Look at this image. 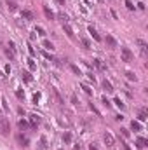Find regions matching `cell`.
I'll use <instances>...</instances> for the list:
<instances>
[{"instance_id":"obj_1","label":"cell","mask_w":148,"mask_h":150,"mask_svg":"<svg viewBox=\"0 0 148 150\" xmlns=\"http://www.w3.org/2000/svg\"><path fill=\"white\" fill-rule=\"evenodd\" d=\"M120 58H122V61H125V63H131L134 56H132V52H131L129 47H122V49H120Z\"/></svg>"},{"instance_id":"obj_2","label":"cell","mask_w":148,"mask_h":150,"mask_svg":"<svg viewBox=\"0 0 148 150\" xmlns=\"http://www.w3.org/2000/svg\"><path fill=\"white\" fill-rule=\"evenodd\" d=\"M0 133L2 134H9V121L5 117L0 115Z\"/></svg>"},{"instance_id":"obj_3","label":"cell","mask_w":148,"mask_h":150,"mask_svg":"<svg viewBox=\"0 0 148 150\" xmlns=\"http://www.w3.org/2000/svg\"><path fill=\"white\" fill-rule=\"evenodd\" d=\"M136 42H138V46H139V49H141V52H143V54H146V52H148V44L143 40V39H138Z\"/></svg>"},{"instance_id":"obj_4","label":"cell","mask_w":148,"mask_h":150,"mask_svg":"<svg viewBox=\"0 0 148 150\" xmlns=\"http://www.w3.org/2000/svg\"><path fill=\"white\" fill-rule=\"evenodd\" d=\"M103 140H105V143H106V147H113V136L110 133H105V136H103Z\"/></svg>"},{"instance_id":"obj_5","label":"cell","mask_w":148,"mask_h":150,"mask_svg":"<svg viewBox=\"0 0 148 150\" xmlns=\"http://www.w3.org/2000/svg\"><path fill=\"white\" fill-rule=\"evenodd\" d=\"M16 140H17V141H19L21 145H23V147H28V143H30V141H28V138H26V136H23V134H17V136H16Z\"/></svg>"},{"instance_id":"obj_6","label":"cell","mask_w":148,"mask_h":150,"mask_svg":"<svg viewBox=\"0 0 148 150\" xmlns=\"http://www.w3.org/2000/svg\"><path fill=\"white\" fill-rule=\"evenodd\" d=\"M21 16H23L24 19H26V21H31V19H33V12L28 11V9H24V11L21 12Z\"/></svg>"},{"instance_id":"obj_7","label":"cell","mask_w":148,"mask_h":150,"mask_svg":"<svg viewBox=\"0 0 148 150\" xmlns=\"http://www.w3.org/2000/svg\"><path fill=\"white\" fill-rule=\"evenodd\" d=\"M89 33H91V37H92V39H94V40L101 42V37L98 35V32H96V30H94V28H92V26H89Z\"/></svg>"},{"instance_id":"obj_8","label":"cell","mask_w":148,"mask_h":150,"mask_svg":"<svg viewBox=\"0 0 148 150\" xmlns=\"http://www.w3.org/2000/svg\"><path fill=\"white\" fill-rule=\"evenodd\" d=\"M106 44H108L110 47H117V46H119V44H117V40H115L112 35H106Z\"/></svg>"},{"instance_id":"obj_9","label":"cell","mask_w":148,"mask_h":150,"mask_svg":"<svg viewBox=\"0 0 148 150\" xmlns=\"http://www.w3.org/2000/svg\"><path fill=\"white\" fill-rule=\"evenodd\" d=\"M30 121H31V126H38L40 124V117L35 115V114H31V115H30Z\"/></svg>"},{"instance_id":"obj_10","label":"cell","mask_w":148,"mask_h":150,"mask_svg":"<svg viewBox=\"0 0 148 150\" xmlns=\"http://www.w3.org/2000/svg\"><path fill=\"white\" fill-rule=\"evenodd\" d=\"M92 63H94V66H96L98 70H106V66L101 63V59H92Z\"/></svg>"},{"instance_id":"obj_11","label":"cell","mask_w":148,"mask_h":150,"mask_svg":"<svg viewBox=\"0 0 148 150\" xmlns=\"http://www.w3.org/2000/svg\"><path fill=\"white\" fill-rule=\"evenodd\" d=\"M103 87H105V91H106V92H113V86H112L108 80H103Z\"/></svg>"},{"instance_id":"obj_12","label":"cell","mask_w":148,"mask_h":150,"mask_svg":"<svg viewBox=\"0 0 148 150\" xmlns=\"http://www.w3.org/2000/svg\"><path fill=\"white\" fill-rule=\"evenodd\" d=\"M136 143H138V147H139V148H145V147H146V140H145V138H138Z\"/></svg>"},{"instance_id":"obj_13","label":"cell","mask_w":148,"mask_h":150,"mask_svg":"<svg viewBox=\"0 0 148 150\" xmlns=\"http://www.w3.org/2000/svg\"><path fill=\"white\" fill-rule=\"evenodd\" d=\"M21 75H23V79L26 82H31L33 80V79H31V75H30V72H26V70H24V72H21Z\"/></svg>"},{"instance_id":"obj_14","label":"cell","mask_w":148,"mask_h":150,"mask_svg":"<svg viewBox=\"0 0 148 150\" xmlns=\"http://www.w3.org/2000/svg\"><path fill=\"white\" fill-rule=\"evenodd\" d=\"M80 42H82V46L86 47V49H91V47H92V44L87 40V39H80Z\"/></svg>"},{"instance_id":"obj_15","label":"cell","mask_w":148,"mask_h":150,"mask_svg":"<svg viewBox=\"0 0 148 150\" xmlns=\"http://www.w3.org/2000/svg\"><path fill=\"white\" fill-rule=\"evenodd\" d=\"M131 127L134 129V131H139V129H141V124H139V122H136V121H132V122H131Z\"/></svg>"},{"instance_id":"obj_16","label":"cell","mask_w":148,"mask_h":150,"mask_svg":"<svg viewBox=\"0 0 148 150\" xmlns=\"http://www.w3.org/2000/svg\"><path fill=\"white\" fill-rule=\"evenodd\" d=\"M70 68H72V72H73V73L82 75V72H80V68H79V66H75V65H70Z\"/></svg>"},{"instance_id":"obj_17","label":"cell","mask_w":148,"mask_h":150,"mask_svg":"<svg viewBox=\"0 0 148 150\" xmlns=\"http://www.w3.org/2000/svg\"><path fill=\"white\" fill-rule=\"evenodd\" d=\"M125 75H127V79H129V80H134V82H136L138 77H136L134 73H132V72H125Z\"/></svg>"},{"instance_id":"obj_18","label":"cell","mask_w":148,"mask_h":150,"mask_svg":"<svg viewBox=\"0 0 148 150\" xmlns=\"http://www.w3.org/2000/svg\"><path fill=\"white\" fill-rule=\"evenodd\" d=\"M125 7H127L129 11H134V4H132L131 0H125Z\"/></svg>"},{"instance_id":"obj_19","label":"cell","mask_w":148,"mask_h":150,"mask_svg":"<svg viewBox=\"0 0 148 150\" xmlns=\"http://www.w3.org/2000/svg\"><path fill=\"white\" fill-rule=\"evenodd\" d=\"M7 5H9V9H11V11H16V9H17V4H16V2H7Z\"/></svg>"},{"instance_id":"obj_20","label":"cell","mask_w":148,"mask_h":150,"mask_svg":"<svg viewBox=\"0 0 148 150\" xmlns=\"http://www.w3.org/2000/svg\"><path fill=\"white\" fill-rule=\"evenodd\" d=\"M63 140H65L66 143H70V141H72V134H70V133H65V134H63Z\"/></svg>"},{"instance_id":"obj_21","label":"cell","mask_w":148,"mask_h":150,"mask_svg":"<svg viewBox=\"0 0 148 150\" xmlns=\"http://www.w3.org/2000/svg\"><path fill=\"white\" fill-rule=\"evenodd\" d=\"M5 56H7L9 59H12V58H14V51H11V49H5Z\"/></svg>"},{"instance_id":"obj_22","label":"cell","mask_w":148,"mask_h":150,"mask_svg":"<svg viewBox=\"0 0 148 150\" xmlns=\"http://www.w3.org/2000/svg\"><path fill=\"white\" fill-rule=\"evenodd\" d=\"M82 89L86 91V94H92V89L89 86H86V84H82Z\"/></svg>"},{"instance_id":"obj_23","label":"cell","mask_w":148,"mask_h":150,"mask_svg":"<svg viewBox=\"0 0 148 150\" xmlns=\"http://www.w3.org/2000/svg\"><path fill=\"white\" fill-rule=\"evenodd\" d=\"M44 12H46V16L49 17V19H52V17H54V14H52V12L49 11V9H47V7H44Z\"/></svg>"},{"instance_id":"obj_24","label":"cell","mask_w":148,"mask_h":150,"mask_svg":"<svg viewBox=\"0 0 148 150\" xmlns=\"http://www.w3.org/2000/svg\"><path fill=\"white\" fill-rule=\"evenodd\" d=\"M44 47H46V49H51V51L54 49V46H52V44H51L49 40H44Z\"/></svg>"},{"instance_id":"obj_25","label":"cell","mask_w":148,"mask_h":150,"mask_svg":"<svg viewBox=\"0 0 148 150\" xmlns=\"http://www.w3.org/2000/svg\"><path fill=\"white\" fill-rule=\"evenodd\" d=\"M35 32H37L38 35H46V30L42 28V26H37V28H35Z\"/></svg>"},{"instance_id":"obj_26","label":"cell","mask_w":148,"mask_h":150,"mask_svg":"<svg viewBox=\"0 0 148 150\" xmlns=\"http://www.w3.org/2000/svg\"><path fill=\"white\" fill-rule=\"evenodd\" d=\"M139 121H146V112H145V110L139 112Z\"/></svg>"},{"instance_id":"obj_27","label":"cell","mask_w":148,"mask_h":150,"mask_svg":"<svg viewBox=\"0 0 148 150\" xmlns=\"http://www.w3.org/2000/svg\"><path fill=\"white\" fill-rule=\"evenodd\" d=\"M70 101H72L73 105H79V99H77V96H75V94H72V96H70Z\"/></svg>"},{"instance_id":"obj_28","label":"cell","mask_w":148,"mask_h":150,"mask_svg":"<svg viewBox=\"0 0 148 150\" xmlns=\"http://www.w3.org/2000/svg\"><path fill=\"white\" fill-rule=\"evenodd\" d=\"M59 19H61L63 23H68V16L66 14H59Z\"/></svg>"},{"instance_id":"obj_29","label":"cell","mask_w":148,"mask_h":150,"mask_svg":"<svg viewBox=\"0 0 148 150\" xmlns=\"http://www.w3.org/2000/svg\"><path fill=\"white\" fill-rule=\"evenodd\" d=\"M28 66H30L31 70H35V68H37V65L33 63V59H28Z\"/></svg>"},{"instance_id":"obj_30","label":"cell","mask_w":148,"mask_h":150,"mask_svg":"<svg viewBox=\"0 0 148 150\" xmlns=\"http://www.w3.org/2000/svg\"><path fill=\"white\" fill-rule=\"evenodd\" d=\"M40 147H42V148H46V136H42V138H40Z\"/></svg>"},{"instance_id":"obj_31","label":"cell","mask_w":148,"mask_h":150,"mask_svg":"<svg viewBox=\"0 0 148 150\" xmlns=\"http://www.w3.org/2000/svg\"><path fill=\"white\" fill-rule=\"evenodd\" d=\"M115 103H117V107H119V108H124V103H122V101H120L119 98L115 99Z\"/></svg>"},{"instance_id":"obj_32","label":"cell","mask_w":148,"mask_h":150,"mask_svg":"<svg viewBox=\"0 0 148 150\" xmlns=\"http://www.w3.org/2000/svg\"><path fill=\"white\" fill-rule=\"evenodd\" d=\"M65 32H66V33H68V37H73V33H72V30H70L68 26H66V24H65Z\"/></svg>"},{"instance_id":"obj_33","label":"cell","mask_w":148,"mask_h":150,"mask_svg":"<svg viewBox=\"0 0 148 150\" xmlns=\"http://www.w3.org/2000/svg\"><path fill=\"white\" fill-rule=\"evenodd\" d=\"M17 124H19V127H21V129H24V127L28 126V124H26V122H24V121H19V122H17Z\"/></svg>"},{"instance_id":"obj_34","label":"cell","mask_w":148,"mask_h":150,"mask_svg":"<svg viewBox=\"0 0 148 150\" xmlns=\"http://www.w3.org/2000/svg\"><path fill=\"white\" fill-rule=\"evenodd\" d=\"M120 145H122V148H124V150H131V148H129V145L125 143V141H120Z\"/></svg>"},{"instance_id":"obj_35","label":"cell","mask_w":148,"mask_h":150,"mask_svg":"<svg viewBox=\"0 0 148 150\" xmlns=\"http://www.w3.org/2000/svg\"><path fill=\"white\" fill-rule=\"evenodd\" d=\"M120 131H122V136H125V138H127V136H129V131H127V129H124V127H122V129H120Z\"/></svg>"},{"instance_id":"obj_36","label":"cell","mask_w":148,"mask_h":150,"mask_svg":"<svg viewBox=\"0 0 148 150\" xmlns=\"http://www.w3.org/2000/svg\"><path fill=\"white\" fill-rule=\"evenodd\" d=\"M16 94H17V98H24V92L23 91H17Z\"/></svg>"},{"instance_id":"obj_37","label":"cell","mask_w":148,"mask_h":150,"mask_svg":"<svg viewBox=\"0 0 148 150\" xmlns=\"http://www.w3.org/2000/svg\"><path fill=\"white\" fill-rule=\"evenodd\" d=\"M57 4H59V5H65V0H56Z\"/></svg>"},{"instance_id":"obj_38","label":"cell","mask_w":148,"mask_h":150,"mask_svg":"<svg viewBox=\"0 0 148 150\" xmlns=\"http://www.w3.org/2000/svg\"><path fill=\"white\" fill-rule=\"evenodd\" d=\"M89 150H98V148L94 147V145H91V147H89Z\"/></svg>"}]
</instances>
